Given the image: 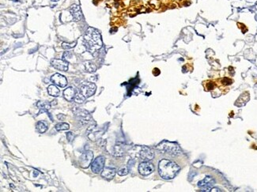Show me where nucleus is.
Here are the masks:
<instances>
[{
    "mask_svg": "<svg viewBox=\"0 0 257 192\" xmlns=\"http://www.w3.org/2000/svg\"><path fill=\"white\" fill-rule=\"evenodd\" d=\"M84 44L88 52L92 54L98 52L103 45L101 35L99 31L94 28H88L84 35Z\"/></svg>",
    "mask_w": 257,
    "mask_h": 192,
    "instance_id": "obj_1",
    "label": "nucleus"
},
{
    "mask_svg": "<svg viewBox=\"0 0 257 192\" xmlns=\"http://www.w3.org/2000/svg\"><path fill=\"white\" fill-rule=\"evenodd\" d=\"M180 171L179 165L173 160L163 159L158 164V172L161 177L165 179H173Z\"/></svg>",
    "mask_w": 257,
    "mask_h": 192,
    "instance_id": "obj_2",
    "label": "nucleus"
},
{
    "mask_svg": "<svg viewBox=\"0 0 257 192\" xmlns=\"http://www.w3.org/2000/svg\"><path fill=\"white\" fill-rule=\"evenodd\" d=\"M157 149L161 154H166L171 156H176L181 154V149L176 143L163 141L157 145Z\"/></svg>",
    "mask_w": 257,
    "mask_h": 192,
    "instance_id": "obj_3",
    "label": "nucleus"
},
{
    "mask_svg": "<svg viewBox=\"0 0 257 192\" xmlns=\"http://www.w3.org/2000/svg\"><path fill=\"white\" fill-rule=\"evenodd\" d=\"M97 86L93 82H84L81 85L79 89V93L83 96L85 98H90L92 97L96 92Z\"/></svg>",
    "mask_w": 257,
    "mask_h": 192,
    "instance_id": "obj_4",
    "label": "nucleus"
},
{
    "mask_svg": "<svg viewBox=\"0 0 257 192\" xmlns=\"http://www.w3.org/2000/svg\"><path fill=\"white\" fill-rule=\"evenodd\" d=\"M104 163H105V158L103 156L97 157L95 158L94 160L91 164V170L95 174H99L104 169Z\"/></svg>",
    "mask_w": 257,
    "mask_h": 192,
    "instance_id": "obj_5",
    "label": "nucleus"
},
{
    "mask_svg": "<svg viewBox=\"0 0 257 192\" xmlns=\"http://www.w3.org/2000/svg\"><path fill=\"white\" fill-rule=\"evenodd\" d=\"M75 114V116L77 117V119L80 121V122L82 123V124H86V123H88L92 120V116L90 114L88 111L86 110H84V109H75L74 111Z\"/></svg>",
    "mask_w": 257,
    "mask_h": 192,
    "instance_id": "obj_6",
    "label": "nucleus"
},
{
    "mask_svg": "<svg viewBox=\"0 0 257 192\" xmlns=\"http://www.w3.org/2000/svg\"><path fill=\"white\" fill-rule=\"evenodd\" d=\"M93 158V154L90 150H87V151L84 152L83 154H81V156L80 157L79 159V164L82 168H87L90 167V165L92 164V160Z\"/></svg>",
    "mask_w": 257,
    "mask_h": 192,
    "instance_id": "obj_7",
    "label": "nucleus"
},
{
    "mask_svg": "<svg viewBox=\"0 0 257 192\" xmlns=\"http://www.w3.org/2000/svg\"><path fill=\"white\" fill-rule=\"evenodd\" d=\"M154 171V166L149 161H144L141 163L138 166V172L142 176H149Z\"/></svg>",
    "mask_w": 257,
    "mask_h": 192,
    "instance_id": "obj_8",
    "label": "nucleus"
},
{
    "mask_svg": "<svg viewBox=\"0 0 257 192\" xmlns=\"http://www.w3.org/2000/svg\"><path fill=\"white\" fill-rule=\"evenodd\" d=\"M214 183H215V180L212 178L211 176H207L204 179L198 182V188L201 189V191H210V189L213 188Z\"/></svg>",
    "mask_w": 257,
    "mask_h": 192,
    "instance_id": "obj_9",
    "label": "nucleus"
},
{
    "mask_svg": "<svg viewBox=\"0 0 257 192\" xmlns=\"http://www.w3.org/2000/svg\"><path fill=\"white\" fill-rule=\"evenodd\" d=\"M51 81L56 86H59L61 88H64L67 85V80L65 76L60 75V74H55L51 77Z\"/></svg>",
    "mask_w": 257,
    "mask_h": 192,
    "instance_id": "obj_10",
    "label": "nucleus"
},
{
    "mask_svg": "<svg viewBox=\"0 0 257 192\" xmlns=\"http://www.w3.org/2000/svg\"><path fill=\"white\" fill-rule=\"evenodd\" d=\"M51 65L54 68L61 71H67L68 70V63L64 59H54L51 61Z\"/></svg>",
    "mask_w": 257,
    "mask_h": 192,
    "instance_id": "obj_11",
    "label": "nucleus"
},
{
    "mask_svg": "<svg viewBox=\"0 0 257 192\" xmlns=\"http://www.w3.org/2000/svg\"><path fill=\"white\" fill-rule=\"evenodd\" d=\"M139 156L140 158L142 159V160H144V161H149V160H152V159L153 158L154 154H153V152L150 149L149 147L144 146L142 147L141 150H140Z\"/></svg>",
    "mask_w": 257,
    "mask_h": 192,
    "instance_id": "obj_12",
    "label": "nucleus"
},
{
    "mask_svg": "<svg viewBox=\"0 0 257 192\" xmlns=\"http://www.w3.org/2000/svg\"><path fill=\"white\" fill-rule=\"evenodd\" d=\"M70 14L72 15L73 19L75 21H79L82 18V13H81V8L78 5H73L70 9Z\"/></svg>",
    "mask_w": 257,
    "mask_h": 192,
    "instance_id": "obj_13",
    "label": "nucleus"
},
{
    "mask_svg": "<svg viewBox=\"0 0 257 192\" xmlns=\"http://www.w3.org/2000/svg\"><path fill=\"white\" fill-rule=\"evenodd\" d=\"M76 89L73 87H68L63 91V97L67 101H73L75 100V98L77 94Z\"/></svg>",
    "mask_w": 257,
    "mask_h": 192,
    "instance_id": "obj_14",
    "label": "nucleus"
},
{
    "mask_svg": "<svg viewBox=\"0 0 257 192\" xmlns=\"http://www.w3.org/2000/svg\"><path fill=\"white\" fill-rule=\"evenodd\" d=\"M116 172V171L114 168H104L101 172V176L106 179H112L115 176Z\"/></svg>",
    "mask_w": 257,
    "mask_h": 192,
    "instance_id": "obj_15",
    "label": "nucleus"
},
{
    "mask_svg": "<svg viewBox=\"0 0 257 192\" xmlns=\"http://www.w3.org/2000/svg\"><path fill=\"white\" fill-rule=\"evenodd\" d=\"M52 104L47 101H38L36 103V106L40 109V112L38 113V115H40L41 112H47V110H49L51 108Z\"/></svg>",
    "mask_w": 257,
    "mask_h": 192,
    "instance_id": "obj_16",
    "label": "nucleus"
},
{
    "mask_svg": "<svg viewBox=\"0 0 257 192\" xmlns=\"http://www.w3.org/2000/svg\"><path fill=\"white\" fill-rule=\"evenodd\" d=\"M47 93L50 96L57 97L59 95V89L55 85H51L47 87Z\"/></svg>",
    "mask_w": 257,
    "mask_h": 192,
    "instance_id": "obj_17",
    "label": "nucleus"
},
{
    "mask_svg": "<svg viewBox=\"0 0 257 192\" xmlns=\"http://www.w3.org/2000/svg\"><path fill=\"white\" fill-rule=\"evenodd\" d=\"M85 66V68H86V70L89 73H94L96 72L97 70V66L95 65L93 62L91 61H87L84 64Z\"/></svg>",
    "mask_w": 257,
    "mask_h": 192,
    "instance_id": "obj_18",
    "label": "nucleus"
},
{
    "mask_svg": "<svg viewBox=\"0 0 257 192\" xmlns=\"http://www.w3.org/2000/svg\"><path fill=\"white\" fill-rule=\"evenodd\" d=\"M36 127L37 131H38L39 133H41V134L44 133V132L47 131V123H46L45 122H44V121H40V122L37 123L36 125Z\"/></svg>",
    "mask_w": 257,
    "mask_h": 192,
    "instance_id": "obj_19",
    "label": "nucleus"
},
{
    "mask_svg": "<svg viewBox=\"0 0 257 192\" xmlns=\"http://www.w3.org/2000/svg\"><path fill=\"white\" fill-rule=\"evenodd\" d=\"M56 130L58 131H67V130H69L70 128V126L68 123H59L56 125Z\"/></svg>",
    "mask_w": 257,
    "mask_h": 192,
    "instance_id": "obj_20",
    "label": "nucleus"
},
{
    "mask_svg": "<svg viewBox=\"0 0 257 192\" xmlns=\"http://www.w3.org/2000/svg\"><path fill=\"white\" fill-rule=\"evenodd\" d=\"M85 100H86V98L81 95V93H79V91H78V92H77L76 97H75V101L76 102V103H78V104H82V103L85 101Z\"/></svg>",
    "mask_w": 257,
    "mask_h": 192,
    "instance_id": "obj_21",
    "label": "nucleus"
},
{
    "mask_svg": "<svg viewBox=\"0 0 257 192\" xmlns=\"http://www.w3.org/2000/svg\"><path fill=\"white\" fill-rule=\"evenodd\" d=\"M204 86H205V88L207 89V90L210 91V90H212V89H214V82H213V81H205Z\"/></svg>",
    "mask_w": 257,
    "mask_h": 192,
    "instance_id": "obj_22",
    "label": "nucleus"
},
{
    "mask_svg": "<svg viewBox=\"0 0 257 192\" xmlns=\"http://www.w3.org/2000/svg\"><path fill=\"white\" fill-rule=\"evenodd\" d=\"M76 45V42H73V43H63L62 44V47L64 49H70V48H74Z\"/></svg>",
    "mask_w": 257,
    "mask_h": 192,
    "instance_id": "obj_23",
    "label": "nucleus"
},
{
    "mask_svg": "<svg viewBox=\"0 0 257 192\" xmlns=\"http://www.w3.org/2000/svg\"><path fill=\"white\" fill-rule=\"evenodd\" d=\"M221 82L223 86H229V85H231L233 83V81L228 78H224L221 80Z\"/></svg>",
    "mask_w": 257,
    "mask_h": 192,
    "instance_id": "obj_24",
    "label": "nucleus"
},
{
    "mask_svg": "<svg viewBox=\"0 0 257 192\" xmlns=\"http://www.w3.org/2000/svg\"><path fill=\"white\" fill-rule=\"evenodd\" d=\"M127 173H128V170H127V168H121V169L118 171V175H119V176H126Z\"/></svg>",
    "mask_w": 257,
    "mask_h": 192,
    "instance_id": "obj_25",
    "label": "nucleus"
},
{
    "mask_svg": "<svg viewBox=\"0 0 257 192\" xmlns=\"http://www.w3.org/2000/svg\"><path fill=\"white\" fill-rule=\"evenodd\" d=\"M67 138L68 142L71 143V142L74 140V138H75V135H74V134H73L72 132H68V133L67 134Z\"/></svg>",
    "mask_w": 257,
    "mask_h": 192,
    "instance_id": "obj_26",
    "label": "nucleus"
},
{
    "mask_svg": "<svg viewBox=\"0 0 257 192\" xmlns=\"http://www.w3.org/2000/svg\"><path fill=\"white\" fill-rule=\"evenodd\" d=\"M72 57V54L70 53V52H66L64 54H63V59H64V60H66V59H70Z\"/></svg>",
    "mask_w": 257,
    "mask_h": 192,
    "instance_id": "obj_27",
    "label": "nucleus"
},
{
    "mask_svg": "<svg viewBox=\"0 0 257 192\" xmlns=\"http://www.w3.org/2000/svg\"><path fill=\"white\" fill-rule=\"evenodd\" d=\"M52 2H58V1H59V0H52Z\"/></svg>",
    "mask_w": 257,
    "mask_h": 192,
    "instance_id": "obj_28",
    "label": "nucleus"
}]
</instances>
